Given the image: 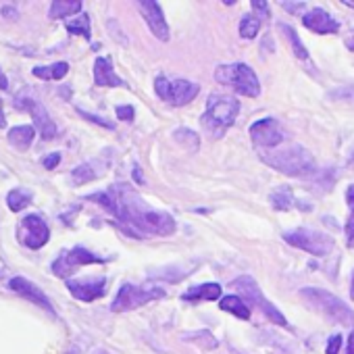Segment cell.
<instances>
[{
    "instance_id": "obj_1",
    "label": "cell",
    "mask_w": 354,
    "mask_h": 354,
    "mask_svg": "<svg viewBox=\"0 0 354 354\" xmlns=\"http://www.w3.org/2000/svg\"><path fill=\"white\" fill-rule=\"evenodd\" d=\"M88 201L98 203L111 215H115L121 230L127 232L129 236L148 238V236H171L175 232V219L169 213L148 207L138 196V192H133L125 184H117L106 192L90 194Z\"/></svg>"
},
{
    "instance_id": "obj_2",
    "label": "cell",
    "mask_w": 354,
    "mask_h": 354,
    "mask_svg": "<svg viewBox=\"0 0 354 354\" xmlns=\"http://www.w3.org/2000/svg\"><path fill=\"white\" fill-rule=\"evenodd\" d=\"M261 158L269 167H273L279 173L290 175V177H306V175H310L315 171L313 154L300 144H290L286 148L271 150L267 154H261Z\"/></svg>"
},
{
    "instance_id": "obj_3",
    "label": "cell",
    "mask_w": 354,
    "mask_h": 354,
    "mask_svg": "<svg viewBox=\"0 0 354 354\" xmlns=\"http://www.w3.org/2000/svg\"><path fill=\"white\" fill-rule=\"evenodd\" d=\"M240 113V102L236 96H223V94H211L207 102V111L203 115V127L211 136H223L227 127L234 125Z\"/></svg>"
},
{
    "instance_id": "obj_4",
    "label": "cell",
    "mask_w": 354,
    "mask_h": 354,
    "mask_svg": "<svg viewBox=\"0 0 354 354\" xmlns=\"http://www.w3.org/2000/svg\"><path fill=\"white\" fill-rule=\"evenodd\" d=\"M215 80L223 86H230L232 90H236L238 94L244 96H261V84L257 73L244 65V63H232V65H219L215 69Z\"/></svg>"
},
{
    "instance_id": "obj_5",
    "label": "cell",
    "mask_w": 354,
    "mask_h": 354,
    "mask_svg": "<svg viewBox=\"0 0 354 354\" xmlns=\"http://www.w3.org/2000/svg\"><path fill=\"white\" fill-rule=\"evenodd\" d=\"M300 294L313 308H317L329 321H335L339 325H352L354 323V313L337 296H333L325 290H319V288H304Z\"/></svg>"
},
{
    "instance_id": "obj_6",
    "label": "cell",
    "mask_w": 354,
    "mask_h": 354,
    "mask_svg": "<svg viewBox=\"0 0 354 354\" xmlns=\"http://www.w3.org/2000/svg\"><path fill=\"white\" fill-rule=\"evenodd\" d=\"M154 90L158 98L171 106H184L192 102L198 94V86L190 80H169L165 75H158L154 80Z\"/></svg>"
},
{
    "instance_id": "obj_7",
    "label": "cell",
    "mask_w": 354,
    "mask_h": 354,
    "mask_svg": "<svg viewBox=\"0 0 354 354\" xmlns=\"http://www.w3.org/2000/svg\"><path fill=\"white\" fill-rule=\"evenodd\" d=\"M283 240L300 250H306L315 257H327L333 250V238L310 227H296L292 232L283 234Z\"/></svg>"
},
{
    "instance_id": "obj_8",
    "label": "cell",
    "mask_w": 354,
    "mask_h": 354,
    "mask_svg": "<svg viewBox=\"0 0 354 354\" xmlns=\"http://www.w3.org/2000/svg\"><path fill=\"white\" fill-rule=\"evenodd\" d=\"M162 296H165V292L160 288H140V286L125 283V286H121L119 294L115 296V300L111 304V310H115V313L133 310V308L144 306V304H148L152 300H158Z\"/></svg>"
},
{
    "instance_id": "obj_9",
    "label": "cell",
    "mask_w": 354,
    "mask_h": 354,
    "mask_svg": "<svg viewBox=\"0 0 354 354\" xmlns=\"http://www.w3.org/2000/svg\"><path fill=\"white\" fill-rule=\"evenodd\" d=\"M234 290H240L248 300H250V304L252 306H257V308H261L273 323H277V325H286L288 327V321H286V317L265 298V294L261 292V288H259V283L252 279V277H248V275H244V277H238L236 281H232L230 283Z\"/></svg>"
},
{
    "instance_id": "obj_10",
    "label": "cell",
    "mask_w": 354,
    "mask_h": 354,
    "mask_svg": "<svg viewBox=\"0 0 354 354\" xmlns=\"http://www.w3.org/2000/svg\"><path fill=\"white\" fill-rule=\"evenodd\" d=\"M106 263L102 257H96L94 252L86 250L84 246H75L71 250H65L55 263H53V273L57 277H71L80 267L84 265H102Z\"/></svg>"
},
{
    "instance_id": "obj_11",
    "label": "cell",
    "mask_w": 354,
    "mask_h": 354,
    "mask_svg": "<svg viewBox=\"0 0 354 354\" xmlns=\"http://www.w3.org/2000/svg\"><path fill=\"white\" fill-rule=\"evenodd\" d=\"M19 240L28 248H42L50 240V227L40 215H28L19 223Z\"/></svg>"
},
{
    "instance_id": "obj_12",
    "label": "cell",
    "mask_w": 354,
    "mask_h": 354,
    "mask_svg": "<svg viewBox=\"0 0 354 354\" xmlns=\"http://www.w3.org/2000/svg\"><path fill=\"white\" fill-rule=\"evenodd\" d=\"M17 106L26 109V111L34 117V127H38V129H40L42 140H53V138H57V136H59V127H57V123L53 121V117L48 115V111H46L40 102H36V100H34V98H30V96H24V98H19V100H17Z\"/></svg>"
},
{
    "instance_id": "obj_13",
    "label": "cell",
    "mask_w": 354,
    "mask_h": 354,
    "mask_svg": "<svg viewBox=\"0 0 354 354\" xmlns=\"http://www.w3.org/2000/svg\"><path fill=\"white\" fill-rule=\"evenodd\" d=\"M250 140L259 148H277L283 142V131L275 119H261L250 125Z\"/></svg>"
},
{
    "instance_id": "obj_14",
    "label": "cell",
    "mask_w": 354,
    "mask_h": 354,
    "mask_svg": "<svg viewBox=\"0 0 354 354\" xmlns=\"http://www.w3.org/2000/svg\"><path fill=\"white\" fill-rule=\"evenodd\" d=\"M138 9L142 13V17L146 19L150 32L160 40V42H169V26L165 21V15L160 11V5L154 3V0H142L138 3Z\"/></svg>"
},
{
    "instance_id": "obj_15",
    "label": "cell",
    "mask_w": 354,
    "mask_h": 354,
    "mask_svg": "<svg viewBox=\"0 0 354 354\" xmlns=\"http://www.w3.org/2000/svg\"><path fill=\"white\" fill-rule=\"evenodd\" d=\"M67 290L82 302H92L104 296L106 279L104 277H88V279H67Z\"/></svg>"
},
{
    "instance_id": "obj_16",
    "label": "cell",
    "mask_w": 354,
    "mask_h": 354,
    "mask_svg": "<svg viewBox=\"0 0 354 354\" xmlns=\"http://www.w3.org/2000/svg\"><path fill=\"white\" fill-rule=\"evenodd\" d=\"M9 290H13V292L19 294L21 298H28L30 302H34V304H38L40 308H44V310H48L50 315H55V306H53V302L48 300V296H46L36 283H32L30 279H26V277H13V279L9 281Z\"/></svg>"
},
{
    "instance_id": "obj_17",
    "label": "cell",
    "mask_w": 354,
    "mask_h": 354,
    "mask_svg": "<svg viewBox=\"0 0 354 354\" xmlns=\"http://www.w3.org/2000/svg\"><path fill=\"white\" fill-rule=\"evenodd\" d=\"M304 28H308L315 34H337L339 24L325 11V9H313L302 17Z\"/></svg>"
},
{
    "instance_id": "obj_18",
    "label": "cell",
    "mask_w": 354,
    "mask_h": 354,
    "mask_svg": "<svg viewBox=\"0 0 354 354\" xmlns=\"http://www.w3.org/2000/svg\"><path fill=\"white\" fill-rule=\"evenodd\" d=\"M94 84L100 88H123L125 82L115 73L111 59L106 57H98L94 63Z\"/></svg>"
},
{
    "instance_id": "obj_19",
    "label": "cell",
    "mask_w": 354,
    "mask_h": 354,
    "mask_svg": "<svg viewBox=\"0 0 354 354\" xmlns=\"http://www.w3.org/2000/svg\"><path fill=\"white\" fill-rule=\"evenodd\" d=\"M34 136H36V127H34V125H17V127H13V129L9 131L7 140H9V144H11L13 148H17V150L24 152V150H28V148L32 146Z\"/></svg>"
},
{
    "instance_id": "obj_20",
    "label": "cell",
    "mask_w": 354,
    "mask_h": 354,
    "mask_svg": "<svg viewBox=\"0 0 354 354\" xmlns=\"http://www.w3.org/2000/svg\"><path fill=\"white\" fill-rule=\"evenodd\" d=\"M221 296V286L219 283H203V286H194L190 288L182 298L196 302V300H219Z\"/></svg>"
},
{
    "instance_id": "obj_21",
    "label": "cell",
    "mask_w": 354,
    "mask_h": 354,
    "mask_svg": "<svg viewBox=\"0 0 354 354\" xmlns=\"http://www.w3.org/2000/svg\"><path fill=\"white\" fill-rule=\"evenodd\" d=\"M269 198H271V205H273L275 211H290L296 205L294 194H292V188H288V186L275 188Z\"/></svg>"
},
{
    "instance_id": "obj_22",
    "label": "cell",
    "mask_w": 354,
    "mask_h": 354,
    "mask_svg": "<svg viewBox=\"0 0 354 354\" xmlns=\"http://www.w3.org/2000/svg\"><path fill=\"white\" fill-rule=\"evenodd\" d=\"M219 306H221V310H227V313H232V315H236V317H240V319H250V308H248V306L244 304V300H242L240 296H236V294L223 296L221 302H219Z\"/></svg>"
},
{
    "instance_id": "obj_23",
    "label": "cell",
    "mask_w": 354,
    "mask_h": 354,
    "mask_svg": "<svg viewBox=\"0 0 354 354\" xmlns=\"http://www.w3.org/2000/svg\"><path fill=\"white\" fill-rule=\"evenodd\" d=\"M82 11V3L80 0H55L50 5V19H63L67 15H73Z\"/></svg>"
},
{
    "instance_id": "obj_24",
    "label": "cell",
    "mask_w": 354,
    "mask_h": 354,
    "mask_svg": "<svg viewBox=\"0 0 354 354\" xmlns=\"http://www.w3.org/2000/svg\"><path fill=\"white\" fill-rule=\"evenodd\" d=\"M69 71V65L67 63H55V65H46V67H34V75L40 77V80H46V82H53V80H63Z\"/></svg>"
},
{
    "instance_id": "obj_25",
    "label": "cell",
    "mask_w": 354,
    "mask_h": 354,
    "mask_svg": "<svg viewBox=\"0 0 354 354\" xmlns=\"http://www.w3.org/2000/svg\"><path fill=\"white\" fill-rule=\"evenodd\" d=\"M30 203H32V192H30V190L15 188V190H11V192L7 194V205H9V209L15 211V213L24 211Z\"/></svg>"
},
{
    "instance_id": "obj_26",
    "label": "cell",
    "mask_w": 354,
    "mask_h": 354,
    "mask_svg": "<svg viewBox=\"0 0 354 354\" xmlns=\"http://www.w3.org/2000/svg\"><path fill=\"white\" fill-rule=\"evenodd\" d=\"M279 28H281L283 36H288V38H290V42H292V50H294L296 59H300V61L308 63V61H310L308 50H306V48H304V44L300 42V38H298V34L294 32V28H290V26H279Z\"/></svg>"
},
{
    "instance_id": "obj_27",
    "label": "cell",
    "mask_w": 354,
    "mask_h": 354,
    "mask_svg": "<svg viewBox=\"0 0 354 354\" xmlns=\"http://www.w3.org/2000/svg\"><path fill=\"white\" fill-rule=\"evenodd\" d=\"M259 32H261V19L257 15H244L240 21V36L244 40H252L259 36Z\"/></svg>"
},
{
    "instance_id": "obj_28",
    "label": "cell",
    "mask_w": 354,
    "mask_h": 354,
    "mask_svg": "<svg viewBox=\"0 0 354 354\" xmlns=\"http://www.w3.org/2000/svg\"><path fill=\"white\" fill-rule=\"evenodd\" d=\"M67 32L69 34H75V36H84L86 40H90V17L86 13H82L77 19L73 21H67Z\"/></svg>"
},
{
    "instance_id": "obj_29",
    "label": "cell",
    "mask_w": 354,
    "mask_h": 354,
    "mask_svg": "<svg viewBox=\"0 0 354 354\" xmlns=\"http://www.w3.org/2000/svg\"><path fill=\"white\" fill-rule=\"evenodd\" d=\"M92 180H96V171L92 169L90 162H84V165H80L77 169H73V184H75V186L88 184V182H92Z\"/></svg>"
},
{
    "instance_id": "obj_30",
    "label": "cell",
    "mask_w": 354,
    "mask_h": 354,
    "mask_svg": "<svg viewBox=\"0 0 354 354\" xmlns=\"http://www.w3.org/2000/svg\"><path fill=\"white\" fill-rule=\"evenodd\" d=\"M133 115H136L133 106H129V104H125V106H117V117H119L121 121H131V119H133Z\"/></svg>"
},
{
    "instance_id": "obj_31",
    "label": "cell",
    "mask_w": 354,
    "mask_h": 354,
    "mask_svg": "<svg viewBox=\"0 0 354 354\" xmlns=\"http://www.w3.org/2000/svg\"><path fill=\"white\" fill-rule=\"evenodd\" d=\"M59 162H61V152H53V154H46V156L42 158L44 169H55Z\"/></svg>"
},
{
    "instance_id": "obj_32",
    "label": "cell",
    "mask_w": 354,
    "mask_h": 354,
    "mask_svg": "<svg viewBox=\"0 0 354 354\" xmlns=\"http://www.w3.org/2000/svg\"><path fill=\"white\" fill-rule=\"evenodd\" d=\"M339 346H342V335L339 333L331 335L329 337V344H327V354H337Z\"/></svg>"
},
{
    "instance_id": "obj_33",
    "label": "cell",
    "mask_w": 354,
    "mask_h": 354,
    "mask_svg": "<svg viewBox=\"0 0 354 354\" xmlns=\"http://www.w3.org/2000/svg\"><path fill=\"white\" fill-rule=\"evenodd\" d=\"M252 9H259V13H261L263 17H269V5L263 3V0H254V3H252Z\"/></svg>"
},
{
    "instance_id": "obj_34",
    "label": "cell",
    "mask_w": 354,
    "mask_h": 354,
    "mask_svg": "<svg viewBox=\"0 0 354 354\" xmlns=\"http://www.w3.org/2000/svg\"><path fill=\"white\" fill-rule=\"evenodd\" d=\"M346 236H348V246H354V217L346 225Z\"/></svg>"
},
{
    "instance_id": "obj_35",
    "label": "cell",
    "mask_w": 354,
    "mask_h": 354,
    "mask_svg": "<svg viewBox=\"0 0 354 354\" xmlns=\"http://www.w3.org/2000/svg\"><path fill=\"white\" fill-rule=\"evenodd\" d=\"M346 203H348V207H350L352 213H354V186H350V188L346 190Z\"/></svg>"
},
{
    "instance_id": "obj_36",
    "label": "cell",
    "mask_w": 354,
    "mask_h": 354,
    "mask_svg": "<svg viewBox=\"0 0 354 354\" xmlns=\"http://www.w3.org/2000/svg\"><path fill=\"white\" fill-rule=\"evenodd\" d=\"M9 88V80H7V75L3 73V69H0V90H7Z\"/></svg>"
},
{
    "instance_id": "obj_37",
    "label": "cell",
    "mask_w": 354,
    "mask_h": 354,
    "mask_svg": "<svg viewBox=\"0 0 354 354\" xmlns=\"http://www.w3.org/2000/svg\"><path fill=\"white\" fill-rule=\"evenodd\" d=\"M0 127H7V117H5V109H3V100H0Z\"/></svg>"
},
{
    "instance_id": "obj_38",
    "label": "cell",
    "mask_w": 354,
    "mask_h": 354,
    "mask_svg": "<svg viewBox=\"0 0 354 354\" xmlns=\"http://www.w3.org/2000/svg\"><path fill=\"white\" fill-rule=\"evenodd\" d=\"M281 7L283 9H302L304 3H281Z\"/></svg>"
},
{
    "instance_id": "obj_39",
    "label": "cell",
    "mask_w": 354,
    "mask_h": 354,
    "mask_svg": "<svg viewBox=\"0 0 354 354\" xmlns=\"http://www.w3.org/2000/svg\"><path fill=\"white\" fill-rule=\"evenodd\" d=\"M348 354H354V327H352V333H350V339H348Z\"/></svg>"
},
{
    "instance_id": "obj_40",
    "label": "cell",
    "mask_w": 354,
    "mask_h": 354,
    "mask_svg": "<svg viewBox=\"0 0 354 354\" xmlns=\"http://www.w3.org/2000/svg\"><path fill=\"white\" fill-rule=\"evenodd\" d=\"M133 177H136V180H138V182H140V184H142V182H144V177H142V171H140V169H138V167H136V169H133Z\"/></svg>"
},
{
    "instance_id": "obj_41",
    "label": "cell",
    "mask_w": 354,
    "mask_h": 354,
    "mask_svg": "<svg viewBox=\"0 0 354 354\" xmlns=\"http://www.w3.org/2000/svg\"><path fill=\"white\" fill-rule=\"evenodd\" d=\"M346 46H348V50H354V38H350V40L346 42Z\"/></svg>"
},
{
    "instance_id": "obj_42",
    "label": "cell",
    "mask_w": 354,
    "mask_h": 354,
    "mask_svg": "<svg viewBox=\"0 0 354 354\" xmlns=\"http://www.w3.org/2000/svg\"><path fill=\"white\" fill-rule=\"evenodd\" d=\"M344 5L350 7V9H354V0H344Z\"/></svg>"
},
{
    "instance_id": "obj_43",
    "label": "cell",
    "mask_w": 354,
    "mask_h": 354,
    "mask_svg": "<svg viewBox=\"0 0 354 354\" xmlns=\"http://www.w3.org/2000/svg\"><path fill=\"white\" fill-rule=\"evenodd\" d=\"M350 294H352V298H354V277H352V286H350Z\"/></svg>"
},
{
    "instance_id": "obj_44",
    "label": "cell",
    "mask_w": 354,
    "mask_h": 354,
    "mask_svg": "<svg viewBox=\"0 0 354 354\" xmlns=\"http://www.w3.org/2000/svg\"><path fill=\"white\" fill-rule=\"evenodd\" d=\"M350 165L354 167V150H352V154H350Z\"/></svg>"
}]
</instances>
